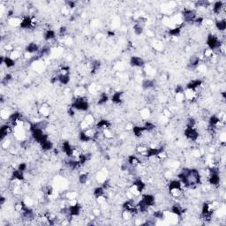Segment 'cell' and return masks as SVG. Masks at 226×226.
<instances>
[{
	"instance_id": "cell-30",
	"label": "cell",
	"mask_w": 226,
	"mask_h": 226,
	"mask_svg": "<svg viewBox=\"0 0 226 226\" xmlns=\"http://www.w3.org/2000/svg\"><path fill=\"white\" fill-rule=\"evenodd\" d=\"M79 140H80L81 141H82V142H89V141L92 140V139L87 134V133H86L84 130H82V131L80 133V134H79Z\"/></svg>"
},
{
	"instance_id": "cell-19",
	"label": "cell",
	"mask_w": 226,
	"mask_h": 226,
	"mask_svg": "<svg viewBox=\"0 0 226 226\" xmlns=\"http://www.w3.org/2000/svg\"><path fill=\"white\" fill-rule=\"evenodd\" d=\"M133 185L135 186L137 191H138L140 194L141 192H143V190H144L145 187H146V184L143 182V180H141V179H136V180L134 182Z\"/></svg>"
},
{
	"instance_id": "cell-14",
	"label": "cell",
	"mask_w": 226,
	"mask_h": 226,
	"mask_svg": "<svg viewBox=\"0 0 226 226\" xmlns=\"http://www.w3.org/2000/svg\"><path fill=\"white\" fill-rule=\"evenodd\" d=\"M142 200L146 202V204L150 208L152 206H154L155 203H156V198L154 195L150 194H144L143 197H142Z\"/></svg>"
},
{
	"instance_id": "cell-39",
	"label": "cell",
	"mask_w": 226,
	"mask_h": 226,
	"mask_svg": "<svg viewBox=\"0 0 226 226\" xmlns=\"http://www.w3.org/2000/svg\"><path fill=\"white\" fill-rule=\"evenodd\" d=\"M41 112H42L43 115L47 116V115L49 113V107H48V106H42V107H41Z\"/></svg>"
},
{
	"instance_id": "cell-21",
	"label": "cell",
	"mask_w": 226,
	"mask_h": 226,
	"mask_svg": "<svg viewBox=\"0 0 226 226\" xmlns=\"http://www.w3.org/2000/svg\"><path fill=\"white\" fill-rule=\"evenodd\" d=\"M216 27L219 30V31H221V32H224L226 28V21L225 19H219V20H217L216 21Z\"/></svg>"
},
{
	"instance_id": "cell-5",
	"label": "cell",
	"mask_w": 226,
	"mask_h": 226,
	"mask_svg": "<svg viewBox=\"0 0 226 226\" xmlns=\"http://www.w3.org/2000/svg\"><path fill=\"white\" fill-rule=\"evenodd\" d=\"M81 205L78 203L73 204V205H70V207H68V213H69V216L72 217V216H77L80 215L81 213Z\"/></svg>"
},
{
	"instance_id": "cell-41",
	"label": "cell",
	"mask_w": 226,
	"mask_h": 226,
	"mask_svg": "<svg viewBox=\"0 0 226 226\" xmlns=\"http://www.w3.org/2000/svg\"><path fill=\"white\" fill-rule=\"evenodd\" d=\"M66 4H67L66 7H69V8H74L76 3H75V2H72V1H68V2H66Z\"/></svg>"
},
{
	"instance_id": "cell-35",
	"label": "cell",
	"mask_w": 226,
	"mask_h": 226,
	"mask_svg": "<svg viewBox=\"0 0 226 226\" xmlns=\"http://www.w3.org/2000/svg\"><path fill=\"white\" fill-rule=\"evenodd\" d=\"M89 179V174L88 173H82L79 177V182L81 184H86Z\"/></svg>"
},
{
	"instance_id": "cell-36",
	"label": "cell",
	"mask_w": 226,
	"mask_h": 226,
	"mask_svg": "<svg viewBox=\"0 0 226 226\" xmlns=\"http://www.w3.org/2000/svg\"><path fill=\"white\" fill-rule=\"evenodd\" d=\"M13 80V75L12 74H10V73H7L5 76H4V78H3V80H2V83L4 84V85H7L11 81Z\"/></svg>"
},
{
	"instance_id": "cell-42",
	"label": "cell",
	"mask_w": 226,
	"mask_h": 226,
	"mask_svg": "<svg viewBox=\"0 0 226 226\" xmlns=\"http://www.w3.org/2000/svg\"><path fill=\"white\" fill-rule=\"evenodd\" d=\"M4 202H5V198H4V196H2V197H1V202H0V204L3 206L4 203Z\"/></svg>"
},
{
	"instance_id": "cell-6",
	"label": "cell",
	"mask_w": 226,
	"mask_h": 226,
	"mask_svg": "<svg viewBox=\"0 0 226 226\" xmlns=\"http://www.w3.org/2000/svg\"><path fill=\"white\" fill-rule=\"evenodd\" d=\"M202 85V81L201 80H193L191 81L187 85H186V89L193 91V92H196V90Z\"/></svg>"
},
{
	"instance_id": "cell-3",
	"label": "cell",
	"mask_w": 226,
	"mask_h": 226,
	"mask_svg": "<svg viewBox=\"0 0 226 226\" xmlns=\"http://www.w3.org/2000/svg\"><path fill=\"white\" fill-rule=\"evenodd\" d=\"M184 135L192 141H196L199 139V133L195 127H185L184 131Z\"/></svg>"
},
{
	"instance_id": "cell-37",
	"label": "cell",
	"mask_w": 226,
	"mask_h": 226,
	"mask_svg": "<svg viewBox=\"0 0 226 226\" xmlns=\"http://www.w3.org/2000/svg\"><path fill=\"white\" fill-rule=\"evenodd\" d=\"M196 126V121L194 118L193 117H189L187 119V123H186V127H195Z\"/></svg>"
},
{
	"instance_id": "cell-12",
	"label": "cell",
	"mask_w": 226,
	"mask_h": 226,
	"mask_svg": "<svg viewBox=\"0 0 226 226\" xmlns=\"http://www.w3.org/2000/svg\"><path fill=\"white\" fill-rule=\"evenodd\" d=\"M11 132H12V127L9 125H4V126H2V127L0 129V138H1V140H4Z\"/></svg>"
},
{
	"instance_id": "cell-38",
	"label": "cell",
	"mask_w": 226,
	"mask_h": 226,
	"mask_svg": "<svg viewBox=\"0 0 226 226\" xmlns=\"http://www.w3.org/2000/svg\"><path fill=\"white\" fill-rule=\"evenodd\" d=\"M27 165L26 163H24V162L20 163L19 166H18V170H20V171H22V172H25V171H27Z\"/></svg>"
},
{
	"instance_id": "cell-2",
	"label": "cell",
	"mask_w": 226,
	"mask_h": 226,
	"mask_svg": "<svg viewBox=\"0 0 226 226\" xmlns=\"http://www.w3.org/2000/svg\"><path fill=\"white\" fill-rule=\"evenodd\" d=\"M207 45L208 47V49L213 51L215 49H220V48L222 47L221 42L219 40V38L213 35V34H209L208 35V39H207Z\"/></svg>"
},
{
	"instance_id": "cell-24",
	"label": "cell",
	"mask_w": 226,
	"mask_h": 226,
	"mask_svg": "<svg viewBox=\"0 0 226 226\" xmlns=\"http://www.w3.org/2000/svg\"><path fill=\"white\" fill-rule=\"evenodd\" d=\"M44 40H45V41H51V40L55 39V37H56V33H55V31H53L52 29H48L45 33H44Z\"/></svg>"
},
{
	"instance_id": "cell-11",
	"label": "cell",
	"mask_w": 226,
	"mask_h": 226,
	"mask_svg": "<svg viewBox=\"0 0 226 226\" xmlns=\"http://www.w3.org/2000/svg\"><path fill=\"white\" fill-rule=\"evenodd\" d=\"M225 8V3L222 2V1H217L214 4H213V7H212V11L215 14L218 15L222 13L223 9Z\"/></svg>"
},
{
	"instance_id": "cell-9",
	"label": "cell",
	"mask_w": 226,
	"mask_h": 226,
	"mask_svg": "<svg viewBox=\"0 0 226 226\" xmlns=\"http://www.w3.org/2000/svg\"><path fill=\"white\" fill-rule=\"evenodd\" d=\"M73 150L74 148L72 147V145L70 144L69 141H64L63 144H62V151L67 156L69 157H72V153H73Z\"/></svg>"
},
{
	"instance_id": "cell-29",
	"label": "cell",
	"mask_w": 226,
	"mask_h": 226,
	"mask_svg": "<svg viewBox=\"0 0 226 226\" xmlns=\"http://www.w3.org/2000/svg\"><path fill=\"white\" fill-rule=\"evenodd\" d=\"M108 100H109L108 95H107L106 93H103V94H101V95L99 96L97 103H98V105H104V104L108 102Z\"/></svg>"
},
{
	"instance_id": "cell-4",
	"label": "cell",
	"mask_w": 226,
	"mask_h": 226,
	"mask_svg": "<svg viewBox=\"0 0 226 226\" xmlns=\"http://www.w3.org/2000/svg\"><path fill=\"white\" fill-rule=\"evenodd\" d=\"M182 17H183V21L186 22H194V20L197 18L195 12L191 9H185L182 13Z\"/></svg>"
},
{
	"instance_id": "cell-25",
	"label": "cell",
	"mask_w": 226,
	"mask_h": 226,
	"mask_svg": "<svg viewBox=\"0 0 226 226\" xmlns=\"http://www.w3.org/2000/svg\"><path fill=\"white\" fill-rule=\"evenodd\" d=\"M128 164H130L131 166H134L136 167L137 165H139L140 163V160L136 156L134 155H133V156H130V157H128Z\"/></svg>"
},
{
	"instance_id": "cell-16",
	"label": "cell",
	"mask_w": 226,
	"mask_h": 226,
	"mask_svg": "<svg viewBox=\"0 0 226 226\" xmlns=\"http://www.w3.org/2000/svg\"><path fill=\"white\" fill-rule=\"evenodd\" d=\"M12 181H22L24 179V172L16 169L12 173Z\"/></svg>"
},
{
	"instance_id": "cell-10",
	"label": "cell",
	"mask_w": 226,
	"mask_h": 226,
	"mask_svg": "<svg viewBox=\"0 0 226 226\" xmlns=\"http://www.w3.org/2000/svg\"><path fill=\"white\" fill-rule=\"evenodd\" d=\"M25 49H26V52L28 53L29 55L37 53V52H39V50H40L39 46L37 45L35 43H30V44H28L27 45Z\"/></svg>"
},
{
	"instance_id": "cell-15",
	"label": "cell",
	"mask_w": 226,
	"mask_h": 226,
	"mask_svg": "<svg viewBox=\"0 0 226 226\" xmlns=\"http://www.w3.org/2000/svg\"><path fill=\"white\" fill-rule=\"evenodd\" d=\"M111 126V123L107 119H101L96 124V129L97 130H104L109 129Z\"/></svg>"
},
{
	"instance_id": "cell-28",
	"label": "cell",
	"mask_w": 226,
	"mask_h": 226,
	"mask_svg": "<svg viewBox=\"0 0 226 226\" xmlns=\"http://www.w3.org/2000/svg\"><path fill=\"white\" fill-rule=\"evenodd\" d=\"M133 132H134V134L136 137H140V136L142 135L143 132H145V129H144L143 126H133Z\"/></svg>"
},
{
	"instance_id": "cell-8",
	"label": "cell",
	"mask_w": 226,
	"mask_h": 226,
	"mask_svg": "<svg viewBox=\"0 0 226 226\" xmlns=\"http://www.w3.org/2000/svg\"><path fill=\"white\" fill-rule=\"evenodd\" d=\"M35 25V21L34 20L29 17V16H27L25 18H23L21 21V24H20V27L21 28H24V29H27V28H30L32 27L33 26Z\"/></svg>"
},
{
	"instance_id": "cell-17",
	"label": "cell",
	"mask_w": 226,
	"mask_h": 226,
	"mask_svg": "<svg viewBox=\"0 0 226 226\" xmlns=\"http://www.w3.org/2000/svg\"><path fill=\"white\" fill-rule=\"evenodd\" d=\"M171 214H173L176 216H180L184 213V209L181 208L179 204H174L171 208Z\"/></svg>"
},
{
	"instance_id": "cell-26",
	"label": "cell",
	"mask_w": 226,
	"mask_h": 226,
	"mask_svg": "<svg viewBox=\"0 0 226 226\" xmlns=\"http://www.w3.org/2000/svg\"><path fill=\"white\" fill-rule=\"evenodd\" d=\"M104 192H105V189L103 186H98V187L95 188V190H94V195H95V197L96 199H98V198L103 196Z\"/></svg>"
},
{
	"instance_id": "cell-33",
	"label": "cell",
	"mask_w": 226,
	"mask_h": 226,
	"mask_svg": "<svg viewBox=\"0 0 226 226\" xmlns=\"http://www.w3.org/2000/svg\"><path fill=\"white\" fill-rule=\"evenodd\" d=\"M199 63H200V58H199V57H197V56H193V57H191V58H190V63H189L191 66L196 67V66H198Z\"/></svg>"
},
{
	"instance_id": "cell-13",
	"label": "cell",
	"mask_w": 226,
	"mask_h": 226,
	"mask_svg": "<svg viewBox=\"0 0 226 226\" xmlns=\"http://www.w3.org/2000/svg\"><path fill=\"white\" fill-rule=\"evenodd\" d=\"M58 81L60 84L62 85H67L68 83L70 82L71 81V78H70V74L69 73H63V72H60L58 75Z\"/></svg>"
},
{
	"instance_id": "cell-27",
	"label": "cell",
	"mask_w": 226,
	"mask_h": 226,
	"mask_svg": "<svg viewBox=\"0 0 226 226\" xmlns=\"http://www.w3.org/2000/svg\"><path fill=\"white\" fill-rule=\"evenodd\" d=\"M40 145H41V148H42V149L44 151H49V150H51L53 148V143L49 140H46V141H44V143H42Z\"/></svg>"
},
{
	"instance_id": "cell-7",
	"label": "cell",
	"mask_w": 226,
	"mask_h": 226,
	"mask_svg": "<svg viewBox=\"0 0 226 226\" xmlns=\"http://www.w3.org/2000/svg\"><path fill=\"white\" fill-rule=\"evenodd\" d=\"M130 65L133 67H143L145 65V62L141 58L137 57V56H133L130 59Z\"/></svg>"
},
{
	"instance_id": "cell-34",
	"label": "cell",
	"mask_w": 226,
	"mask_h": 226,
	"mask_svg": "<svg viewBox=\"0 0 226 226\" xmlns=\"http://www.w3.org/2000/svg\"><path fill=\"white\" fill-rule=\"evenodd\" d=\"M143 127H144L145 131H147V132H151V131H153V130H155L156 126H155L153 123L148 121V122H146V123L144 124Z\"/></svg>"
},
{
	"instance_id": "cell-32",
	"label": "cell",
	"mask_w": 226,
	"mask_h": 226,
	"mask_svg": "<svg viewBox=\"0 0 226 226\" xmlns=\"http://www.w3.org/2000/svg\"><path fill=\"white\" fill-rule=\"evenodd\" d=\"M181 33V27H175L173 28H171L169 30V35L171 36H179Z\"/></svg>"
},
{
	"instance_id": "cell-1",
	"label": "cell",
	"mask_w": 226,
	"mask_h": 226,
	"mask_svg": "<svg viewBox=\"0 0 226 226\" xmlns=\"http://www.w3.org/2000/svg\"><path fill=\"white\" fill-rule=\"evenodd\" d=\"M71 106L79 112H87L89 109V103L84 96H78L74 99Z\"/></svg>"
},
{
	"instance_id": "cell-40",
	"label": "cell",
	"mask_w": 226,
	"mask_h": 226,
	"mask_svg": "<svg viewBox=\"0 0 226 226\" xmlns=\"http://www.w3.org/2000/svg\"><path fill=\"white\" fill-rule=\"evenodd\" d=\"M66 32H67V28H66V27H61L59 28V35H60L61 36L66 35Z\"/></svg>"
},
{
	"instance_id": "cell-18",
	"label": "cell",
	"mask_w": 226,
	"mask_h": 226,
	"mask_svg": "<svg viewBox=\"0 0 226 226\" xmlns=\"http://www.w3.org/2000/svg\"><path fill=\"white\" fill-rule=\"evenodd\" d=\"M122 95H123V92L121 91H117V92H115L112 96V103H114L115 104H119L122 103Z\"/></svg>"
},
{
	"instance_id": "cell-22",
	"label": "cell",
	"mask_w": 226,
	"mask_h": 226,
	"mask_svg": "<svg viewBox=\"0 0 226 226\" xmlns=\"http://www.w3.org/2000/svg\"><path fill=\"white\" fill-rule=\"evenodd\" d=\"M7 68H12L15 66V60L11 57H4V64Z\"/></svg>"
},
{
	"instance_id": "cell-20",
	"label": "cell",
	"mask_w": 226,
	"mask_h": 226,
	"mask_svg": "<svg viewBox=\"0 0 226 226\" xmlns=\"http://www.w3.org/2000/svg\"><path fill=\"white\" fill-rule=\"evenodd\" d=\"M142 88L144 89H146V90H148V89H153L154 87H155V83H154V81H152V80H150V79H146V80H144L143 81H142Z\"/></svg>"
},
{
	"instance_id": "cell-23",
	"label": "cell",
	"mask_w": 226,
	"mask_h": 226,
	"mask_svg": "<svg viewBox=\"0 0 226 226\" xmlns=\"http://www.w3.org/2000/svg\"><path fill=\"white\" fill-rule=\"evenodd\" d=\"M137 208H138V209L140 210V212H141V213H145V212H147L148 210V208H149V207L146 204V202L141 199L138 204H137Z\"/></svg>"
},
{
	"instance_id": "cell-31",
	"label": "cell",
	"mask_w": 226,
	"mask_h": 226,
	"mask_svg": "<svg viewBox=\"0 0 226 226\" xmlns=\"http://www.w3.org/2000/svg\"><path fill=\"white\" fill-rule=\"evenodd\" d=\"M134 31L135 35H140L143 33V25L140 22H136V24L134 26Z\"/></svg>"
}]
</instances>
